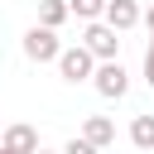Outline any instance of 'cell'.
I'll use <instances>...</instances> for the list:
<instances>
[{"label": "cell", "instance_id": "cell-13", "mask_svg": "<svg viewBox=\"0 0 154 154\" xmlns=\"http://www.w3.org/2000/svg\"><path fill=\"white\" fill-rule=\"evenodd\" d=\"M144 24H149V34H154V5H149V14H144Z\"/></svg>", "mask_w": 154, "mask_h": 154}, {"label": "cell", "instance_id": "cell-8", "mask_svg": "<svg viewBox=\"0 0 154 154\" xmlns=\"http://www.w3.org/2000/svg\"><path fill=\"white\" fill-rule=\"evenodd\" d=\"M130 144L135 149H154V116H135L130 120Z\"/></svg>", "mask_w": 154, "mask_h": 154}, {"label": "cell", "instance_id": "cell-7", "mask_svg": "<svg viewBox=\"0 0 154 154\" xmlns=\"http://www.w3.org/2000/svg\"><path fill=\"white\" fill-rule=\"evenodd\" d=\"M82 140L96 144V149H106V144L116 140V120H106V116H87V120H82Z\"/></svg>", "mask_w": 154, "mask_h": 154}, {"label": "cell", "instance_id": "cell-16", "mask_svg": "<svg viewBox=\"0 0 154 154\" xmlns=\"http://www.w3.org/2000/svg\"><path fill=\"white\" fill-rule=\"evenodd\" d=\"M38 154H48V149H38Z\"/></svg>", "mask_w": 154, "mask_h": 154}, {"label": "cell", "instance_id": "cell-12", "mask_svg": "<svg viewBox=\"0 0 154 154\" xmlns=\"http://www.w3.org/2000/svg\"><path fill=\"white\" fill-rule=\"evenodd\" d=\"M144 82L154 87V53H149V48H144Z\"/></svg>", "mask_w": 154, "mask_h": 154}, {"label": "cell", "instance_id": "cell-10", "mask_svg": "<svg viewBox=\"0 0 154 154\" xmlns=\"http://www.w3.org/2000/svg\"><path fill=\"white\" fill-rule=\"evenodd\" d=\"M101 10H106L101 0H67V14H77V19H87V24L101 19Z\"/></svg>", "mask_w": 154, "mask_h": 154}, {"label": "cell", "instance_id": "cell-9", "mask_svg": "<svg viewBox=\"0 0 154 154\" xmlns=\"http://www.w3.org/2000/svg\"><path fill=\"white\" fill-rule=\"evenodd\" d=\"M67 19V0H38V24L43 29H58Z\"/></svg>", "mask_w": 154, "mask_h": 154}, {"label": "cell", "instance_id": "cell-6", "mask_svg": "<svg viewBox=\"0 0 154 154\" xmlns=\"http://www.w3.org/2000/svg\"><path fill=\"white\" fill-rule=\"evenodd\" d=\"M0 149H5V154H38V130H34V125H5Z\"/></svg>", "mask_w": 154, "mask_h": 154}, {"label": "cell", "instance_id": "cell-18", "mask_svg": "<svg viewBox=\"0 0 154 154\" xmlns=\"http://www.w3.org/2000/svg\"><path fill=\"white\" fill-rule=\"evenodd\" d=\"M0 154H5V149H0Z\"/></svg>", "mask_w": 154, "mask_h": 154}, {"label": "cell", "instance_id": "cell-14", "mask_svg": "<svg viewBox=\"0 0 154 154\" xmlns=\"http://www.w3.org/2000/svg\"><path fill=\"white\" fill-rule=\"evenodd\" d=\"M149 53H154V34H149Z\"/></svg>", "mask_w": 154, "mask_h": 154}, {"label": "cell", "instance_id": "cell-2", "mask_svg": "<svg viewBox=\"0 0 154 154\" xmlns=\"http://www.w3.org/2000/svg\"><path fill=\"white\" fill-rule=\"evenodd\" d=\"M58 53H63V43H58V29H43V24H34V29L24 34V58H29V63H58Z\"/></svg>", "mask_w": 154, "mask_h": 154}, {"label": "cell", "instance_id": "cell-15", "mask_svg": "<svg viewBox=\"0 0 154 154\" xmlns=\"http://www.w3.org/2000/svg\"><path fill=\"white\" fill-rule=\"evenodd\" d=\"M0 135H5V125H0Z\"/></svg>", "mask_w": 154, "mask_h": 154}, {"label": "cell", "instance_id": "cell-17", "mask_svg": "<svg viewBox=\"0 0 154 154\" xmlns=\"http://www.w3.org/2000/svg\"><path fill=\"white\" fill-rule=\"evenodd\" d=\"M101 5H106V0H101Z\"/></svg>", "mask_w": 154, "mask_h": 154}, {"label": "cell", "instance_id": "cell-5", "mask_svg": "<svg viewBox=\"0 0 154 154\" xmlns=\"http://www.w3.org/2000/svg\"><path fill=\"white\" fill-rule=\"evenodd\" d=\"M144 14H140V5L135 0H106V10H101V24H111L116 34H125V29H135Z\"/></svg>", "mask_w": 154, "mask_h": 154}, {"label": "cell", "instance_id": "cell-1", "mask_svg": "<svg viewBox=\"0 0 154 154\" xmlns=\"http://www.w3.org/2000/svg\"><path fill=\"white\" fill-rule=\"evenodd\" d=\"M82 48H87L96 63H116V53H120V34H116L111 24H101V19H91V24L82 29Z\"/></svg>", "mask_w": 154, "mask_h": 154}, {"label": "cell", "instance_id": "cell-3", "mask_svg": "<svg viewBox=\"0 0 154 154\" xmlns=\"http://www.w3.org/2000/svg\"><path fill=\"white\" fill-rule=\"evenodd\" d=\"M91 87H96L106 101H120V96L130 91V72L120 67V58H116V63H96V72H91Z\"/></svg>", "mask_w": 154, "mask_h": 154}, {"label": "cell", "instance_id": "cell-4", "mask_svg": "<svg viewBox=\"0 0 154 154\" xmlns=\"http://www.w3.org/2000/svg\"><path fill=\"white\" fill-rule=\"evenodd\" d=\"M58 72H63V82L77 87V82H87V77L96 72V58H91L82 43H77V48H63V53H58Z\"/></svg>", "mask_w": 154, "mask_h": 154}, {"label": "cell", "instance_id": "cell-11", "mask_svg": "<svg viewBox=\"0 0 154 154\" xmlns=\"http://www.w3.org/2000/svg\"><path fill=\"white\" fill-rule=\"evenodd\" d=\"M58 154H101V149H96V144H87V140L77 135V140H67V144H63Z\"/></svg>", "mask_w": 154, "mask_h": 154}]
</instances>
